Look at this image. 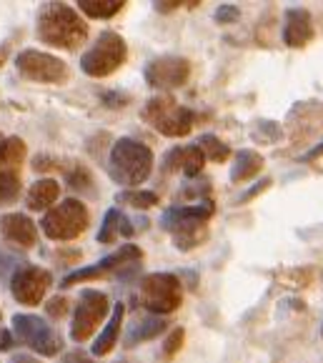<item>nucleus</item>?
Instances as JSON below:
<instances>
[{
  "label": "nucleus",
  "instance_id": "nucleus-9",
  "mask_svg": "<svg viewBox=\"0 0 323 363\" xmlns=\"http://www.w3.org/2000/svg\"><path fill=\"white\" fill-rule=\"evenodd\" d=\"M110 311L108 296L103 291L86 289L78 296L76 311H73V326H70V338L76 343H86L93 333L98 331V326L103 323V318Z\"/></svg>",
  "mask_w": 323,
  "mask_h": 363
},
{
  "label": "nucleus",
  "instance_id": "nucleus-41",
  "mask_svg": "<svg viewBox=\"0 0 323 363\" xmlns=\"http://www.w3.org/2000/svg\"><path fill=\"white\" fill-rule=\"evenodd\" d=\"M0 318H3V313H0Z\"/></svg>",
  "mask_w": 323,
  "mask_h": 363
},
{
  "label": "nucleus",
  "instance_id": "nucleus-6",
  "mask_svg": "<svg viewBox=\"0 0 323 363\" xmlns=\"http://www.w3.org/2000/svg\"><path fill=\"white\" fill-rule=\"evenodd\" d=\"M128 58L125 38L113 30H106L98 35V40L81 55V70L91 78H108L118 68H123Z\"/></svg>",
  "mask_w": 323,
  "mask_h": 363
},
{
  "label": "nucleus",
  "instance_id": "nucleus-16",
  "mask_svg": "<svg viewBox=\"0 0 323 363\" xmlns=\"http://www.w3.org/2000/svg\"><path fill=\"white\" fill-rule=\"evenodd\" d=\"M203 153L198 150V145L191 143V145H178L173 148L171 153L163 158V166H166V173H183L188 178H198L200 171H203Z\"/></svg>",
  "mask_w": 323,
  "mask_h": 363
},
{
  "label": "nucleus",
  "instance_id": "nucleus-10",
  "mask_svg": "<svg viewBox=\"0 0 323 363\" xmlns=\"http://www.w3.org/2000/svg\"><path fill=\"white\" fill-rule=\"evenodd\" d=\"M143 258V251L133 243H125L120 246L118 251H113L110 256L101 258L98 263L88 268H81V271L70 273V276L63 278V289H70V286L76 284H86V281H96V278H106V276H113V273H125V271H133L135 266L140 263Z\"/></svg>",
  "mask_w": 323,
  "mask_h": 363
},
{
  "label": "nucleus",
  "instance_id": "nucleus-1",
  "mask_svg": "<svg viewBox=\"0 0 323 363\" xmlns=\"http://www.w3.org/2000/svg\"><path fill=\"white\" fill-rule=\"evenodd\" d=\"M35 33L45 45H55L63 50H76L86 43L88 23L78 16L76 8L65 3H45L38 11Z\"/></svg>",
  "mask_w": 323,
  "mask_h": 363
},
{
  "label": "nucleus",
  "instance_id": "nucleus-14",
  "mask_svg": "<svg viewBox=\"0 0 323 363\" xmlns=\"http://www.w3.org/2000/svg\"><path fill=\"white\" fill-rule=\"evenodd\" d=\"M316 38V26L306 8H288L283 21V43L288 48H306Z\"/></svg>",
  "mask_w": 323,
  "mask_h": 363
},
{
  "label": "nucleus",
  "instance_id": "nucleus-19",
  "mask_svg": "<svg viewBox=\"0 0 323 363\" xmlns=\"http://www.w3.org/2000/svg\"><path fill=\"white\" fill-rule=\"evenodd\" d=\"M23 160H26V140L18 138V135L0 140V173L21 176Z\"/></svg>",
  "mask_w": 323,
  "mask_h": 363
},
{
  "label": "nucleus",
  "instance_id": "nucleus-21",
  "mask_svg": "<svg viewBox=\"0 0 323 363\" xmlns=\"http://www.w3.org/2000/svg\"><path fill=\"white\" fill-rule=\"evenodd\" d=\"M261 168H264V155L256 153V150H238L236 158H233V166H231V181L233 183H246L251 181V178H256L261 173Z\"/></svg>",
  "mask_w": 323,
  "mask_h": 363
},
{
  "label": "nucleus",
  "instance_id": "nucleus-32",
  "mask_svg": "<svg viewBox=\"0 0 323 363\" xmlns=\"http://www.w3.org/2000/svg\"><path fill=\"white\" fill-rule=\"evenodd\" d=\"M181 6H198V3H183V0H161V3H156V11L158 13H171V11H178Z\"/></svg>",
  "mask_w": 323,
  "mask_h": 363
},
{
  "label": "nucleus",
  "instance_id": "nucleus-8",
  "mask_svg": "<svg viewBox=\"0 0 323 363\" xmlns=\"http://www.w3.org/2000/svg\"><path fill=\"white\" fill-rule=\"evenodd\" d=\"M13 336L23 343V346L33 348L35 353L45 358H53L63 348V338L60 333L50 326L48 320L38 318L33 313H16L13 315Z\"/></svg>",
  "mask_w": 323,
  "mask_h": 363
},
{
  "label": "nucleus",
  "instance_id": "nucleus-39",
  "mask_svg": "<svg viewBox=\"0 0 323 363\" xmlns=\"http://www.w3.org/2000/svg\"><path fill=\"white\" fill-rule=\"evenodd\" d=\"M11 363H38L35 358H30V356H18V358H13Z\"/></svg>",
  "mask_w": 323,
  "mask_h": 363
},
{
  "label": "nucleus",
  "instance_id": "nucleus-35",
  "mask_svg": "<svg viewBox=\"0 0 323 363\" xmlns=\"http://www.w3.org/2000/svg\"><path fill=\"white\" fill-rule=\"evenodd\" d=\"M125 103H130V96H125V93H108L106 96L108 108H125Z\"/></svg>",
  "mask_w": 323,
  "mask_h": 363
},
{
  "label": "nucleus",
  "instance_id": "nucleus-29",
  "mask_svg": "<svg viewBox=\"0 0 323 363\" xmlns=\"http://www.w3.org/2000/svg\"><path fill=\"white\" fill-rule=\"evenodd\" d=\"M183 338H186L183 328H173L171 336H168L166 343H163V356H166V358L176 356V353L181 351V346H183Z\"/></svg>",
  "mask_w": 323,
  "mask_h": 363
},
{
  "label": "nucleus",
  "instance_id": "nucleus-12",
  "mask_svg": "<svg viewBox=\"0 0 323 363\" xmlns=\"http://www.w3.org/2000/svg\"><path fill=\"white\" fill-rule=\"evenodd\" d=\"M143 75H146L148 86L156 91H176L188 83L191 60L183 55H158V58L148 60Z\"/></svg>",
  "mask_w": 323,
  "mask_h": 363
},
{
  "label": "nucleus",
  "instance_id": "nucleus-34",
  "mask_svg": "<svg viewBox=\"0 0 323 363\" xmlns=\"http://www.w3.org/2000/svg\"><path fill=\"white\" fill-rule=\"evenodd\" d=\"M268 186H271V178H264V181H259L254 188H251V191H248V193H243V196L238 198V203H246V201H251V198H254V196H259V193H264Z\"/></svg>",
  "mask_w": 323,
  "mask_h": 363
},
{
  "label": "nucleus",
  "instance_id": "nucleus-11",
  "mask_svg": "<svg viewBox=\"0 0 323 363\" xmlns=\"http://www.w3.org/2000/svg\"><path fill=\"white\" fill-rule=\"evenodd\" d=\"M18 73L33 83H50L60 86L68 80V65L58 55L43 53V50H23L16 58Z\"/></svg>",
  "mask_w": 323,
  "mask_h": 363
},
{
  "label": "nucleus",
  "instance_id": "nucleus-24",
  "mask_svg": "<svg viewBox=\"0 0 323 363\" xmlns=\"http://www.w3.org/2000/svg\"><path fill=\"white\" fill-rule=\"evenodd\" d=\"M123 0H78V11L86 13L88 18H113L115 13L123 11Z\"/></svg>",
  "mask_w": 323,
  "mask_h": 363
},
{
  "label": "nucleus",
  "instance_id": "nucleus-4",
  "mask_svg": "<svg viewBox=\"0 0 323 363\" xmlns=\"http://www.w3.org/2000/svg\"><path fill=\"white\" fill-rule=\"evenodd\" d=\"M135 303L146 308L151 315H168L181 308L183 301V284L176 273H148L138 281L135 291Z\"/></svg>",
  "mask_w": 323,
  "mask_h": 363
},
{
  "label": "nucleus",
  "instance_id": "nucleus-15",
  "mask_svg": "<svg viewBox=\"0 0 323 363\" xmlns=\"http://www.w3.org/2000/svg\"><path fill=\"white\" fill-rule=\"evenodd\" d=\"M0 235L13 248H33L38 243V228L26 213L0 216Z\"/></svg>",
  "mask_w": 323,
  "mask_h": 363
},
{
  "label": "nucleus",
  "instance_id": "nucleus-38",
  "mask_svg": "<svg viewBox=\"0 0 323 363\" xmlns=\"http://www.w3.org/2000/svg\"><path fill=\"white\" fill-rule=\"evenodd\" d=\"M321 155H323V140L316 145V148H311L308 153H303L301 160H303V163H308V160H316V158H321Z\"/></svg>",
  "mask_w": 323,
  "mask_h": 363
},
{
  "label": "nucleus",
  "instance_id": "nucleus-20",
  "mask_svg": "<svg viewBox=\"0 0 323 363\" xmlns=\"http://www.w3.org/2000/svg\"><path fill=\"white\" fill-rule=\"evenodd\" d=\"M166 320L161 315H146V318H138L130 326V331L125 333V348H135L138 343H146V341H153L158 333L166 331Z\"/></svg>",
  "mask_w": 323,
  "mask_h": 363
},
{
  "label": "nucleus",
  "instance_id": "nucleus-33",
  "mask_svg": "<svg viewBox=\"0 0 323 363\" xmlns=\"http://www.w3.org/2000/svg\"><path fill=\"white\" fill-rule=\"evenodd\" d=\"M48 313L53 315V318H60V315H65V311H68V301L65 298H53V301H48Z\"/></svg>",
  "mask_w": 323,
  "mask_h": 363
},
{
  "label": "nucleus",
  "instance_id": "nucleus-18",
  "mask_svg": "<svg viewBox=\"0 0 323 363\" xmlns=\"http://www.w3.org/2000/svg\"><path fill=\"white\" fill-rule=\"evenodd\" d=\"M123 318H125V306L118 303L113 308V313H110V318H108L103 333L96 338V343H93V356H108V353L118 346V336H120V326H123Z\"/></svg>",
  "mask_w": 323,
  "mask_h": 363
},
{
  "label": "nucleus",
  "instance_id": "nucleus-23",
  "mask_svg": "<svg viewBox=\"0 0 323 363\" xmlns=\"http://www.w3.org/2000/svg\"><path fill=\"white\" fill-rule=\"evenodd\" d=\"M115 203L128 206V208H135V211H148V208H156V206L161 203V198H158V193H153V191L125 188V191L115 193Z\"/></svg>",
  "mask_w": 323,
  "mask_h": 363
},
{
  "label": "nucleus",
  "instance_id": "nucleus-40",
  "mask_svg": "<svg viewBox=\"0 0 323 363\" xmlns=\"http://www.w3.org/2000/svg\"><path fill=\"white\" fill-rule=\"evenodd\" d=\"M0 140H3V135H0Z\"/></svg>",
  "mask_w": 323,
  "mask_h": 363
},
{
  "label": "nucleus",
  "instance_id": "nucleus-28",
  "mask_svg": "<svg viewBox=\"0 0 323 363\" xmlns=\"http://www.w3.org/2000/svg\"><path fill=\"white\" fill-rule=\"evenodd\" d=\"M251 135H254V140H259V143H268L271 145V143H276V140L280 138V125L273 123V121H256Z\"/></svg>",
  "mask_w": 323,
  "mask_h": 363
},
{
  "label": "nucleus",
  "instance_id": "nucleus-7",
  "mask_svg": "<svg viewBox=\"0 0 323 363\" xmlns=\"http://www.w3.org/2000/svg\"><path fill=\"white\" fill-rule=\"evenodd\" d=\"M91 216L83 201L78 198H65L63 203L53 206L40 220V228L50 240H73L81 233H86Z\"/></svg>",
  "mask_w": 323,
  "mask_h": 363
},
{
  "label": "nucleus",
  "instance_id": "nucleus-36",
  "mask_svg": "<svg viewBox=\"0 0 323 363\" xmlns=\"http://www.w3.org/2000/svg\"><path fill=\"white\" fill-rule=\"evenodd\" d=\"M63 363H96L88 353H83L81 348H76V351H70L63 356Z\"/></svg>",
  "mask_w": 323,
  "mask_h": 363
},
{
  "label": "nucleus",
  "instance_id": "nucleus-31",
  "mask_svg": "<svg viewBox=\"0 0 323 363\" xmlns=\"http://www.w3.org/2000/svg\"><path fill=\"white\" fill-rule=\"evenodd\" d=\"M18 256H13V253H8L6 248H0V278H6L8 273H16L18 271Z\"/></svg>",
  "mask_w": 323,
  "mask_h": 363
},
{
  "label": "nucleus",
  "instance_id": "nucleus-27",
  "mask_svg": "<svg viewBox=\"0 0 323 363\" xmlns=\"http://www.w3.org/2000/svg\"><path fill=\"white\" fill-rule=\"evenodd\" d=\"M18 196H21V176L0 173V206L16 203Z\"/></svg>",
  "mask_w": 323,
  "mask_h": 363
},
{
  "label": "nucleus",
  "instance_id": "nucleus-22",
  "mask_svg": "<svg viewBox=\"0 0 323 363\" xmlns=\"http://www.w3.org/2000/svg\"><path fill=\"white\" fill-rule=\"evenodd\" d=\"M58 196H60L58 181H53V178H40V181L33 183L30 191H28L26 206L30 211H45L58 201Z\"/></svg>",
  "mask_w": 323,
  "mask_h": 363
},
{
  "label": "nucleus",
  "instance_id": "nucleus-25",
  "mask_svg": "<svg viewBox=\"0 0 323 363\" xmlns=\"http://www.w3.org/2000/svg\"><path fill=\"white\" fill-rule=\"evenodd\" d=\"M196 145H198V150L203 153V158L205 160H213V163H223V160H228V155H231V148H228V145L223 143L218 135H213V133L198 135Z\"/></svg>",
  "mask_w": 323,
  "mask_h": 363
},
{
  "label": "nucleus",
  "instance_id": "nucleus-37",
  "mask_svg": "<svg viewBox=\"0 0 323 363\" xmlns=\"http://www.w3.org/2000/svg\"><path fill=\"white\" fill-rule=\"evenodd\" d=\"M13 346V333L6 331V328H0V351H11Z\"/></svg>",
  "mask_w": 323,
  "mask_h": 363
},
{
  "label": "nucleus",
  "instance_id": "nucleus-17",
  "mask_svg": "<svg viewBox=\"0 0 323 363\" xmlns=\"http://www.w3.org/2000/svg\"><path fill=\"white\" fill-rule=\"evenodd\" d=\"M135 233V225L123 211L118 208H110L103 218V225L98 230V243H115L118 238H130Z\"/></svg>",
  "mask_w": 323,
  "mask_h": 363
},
{
  "label": "nucleus",
  "instance_id": "nucleus-3",
  "mask_svg": "<svg viewBox=\"0 0 323 363\" xmlns=\"http://www.w3.org/2000/svg\"><path fill=\"white\" fill-rule=\"evenodd\" d=\"M153 171V150L135 138H118L108 155V173L125 188H138Z\"/></svg>",
  "mask_w": 323,
  "mask_h": 363
},
{
  "label": "nucleus",
  "instance_id": "nucleus-26",
  "mask_svg": "<svg viewBox=\"0 0 323 363\" xmlns=\"http://www.w3.org/2000/svg\"><path fill=\"white\" fill-rule=\"evenodd\" d=\"M68 186L73 188V191H81V193H93V176H91V171H88L86 166H73L68 173Z\"/></svg>",
  "mask_w": 323,
  "mask_h": 363
},
{
  "label": "nucleus",
  "instance_id": "nucleus-13",
  "mask_svg": "<svg viewBox=\"0 0 323 363\" xmlns=\"http://www.w3.org/2000/svg\"><path fill=\"white\" fill-rule=\"evenodd\" d=\"M50 284H53V276H50L45 268L23 263V266L11 276V294L18 303L38 306L40 301L45 298V294H48Z\"/></svg>",
  "mask_w": 323,
  "mask_h": 363
},
{
  "label": "nucleus",
  "instance_id": "nucleus-30",
  "mask_svg": "<svg viewBox=\"0 0 323 363\" xmlns=\"http://www.w3.org/2000/svg\"><path fill=\"white\" fill-rule=\"evenodd\" d=\"M238 18H241V11H238L236 6H231V3L218 6V11H215V21L221 23V26H231V23H236Z\"/></svg>",
  "mask_w": 323,
  "mask_h": 363
},
{
  "label": "nucleus",
  "instance_id": "nucleus-2",
  "mask_svg": "<svg viewBox=\"0 0 323 363\" xmlns=\"http://www.w3.org/2000/svg\"><path fill=\"white\" fill-rule=\"evenodd\" d=\"M215 206L213 201H196L191 206H173L163 211L161 228L173 235L178 251H193L208 238V220L213 218Z\"/></svg>",
  "mask_w": 323,
  "mask_h": 363
},
{
  "label": "nucleus",
  "instance_id": "nucleus-5",
  "mask_svg": "<svg viewBox=\"0 0 323 363\" xmlns=\"http://www.w3.org/2000/svg\"><path fill=\"white\" fill-rule=\"evenodd\" d=\"M140 118L166 138H183L193 130L196 113L181 106L173 96H156L143 106Z\"/></svg>",
  "mask_w": 323,
  "mask_h": 363
}]
</instances>
